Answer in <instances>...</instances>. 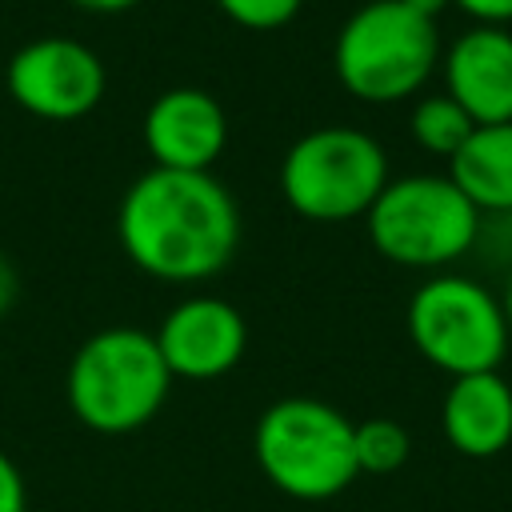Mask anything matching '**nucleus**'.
Listing matches in <instances>:
<instances>
[{
    "mask_svg": "<svg viewBox=\"0 0 512 512\" xmlns=\"http://www.w3.org/2000/svg\"><path fill=\"white\" fill-rule=\"evenodd\" d=\"M116 240L152 280H212L236 256L240 208L212 172L148 168L120 196Z\"/></svg>",
    "mask_w": 512,
    "mask_h": 512,
    "instance_id": "1",
    "label": "nucleus"
},
{
    "mask_svg": "<svg viewBox=\"0 0 512 512\" xmlns=\"http://www.w3.org/2000/svg\"><path fill=\"white\" fill-rule=\"evenodd\" d=\"M172 372L160 344L144 328H100L92 332L64 376L72 416L100 436H128L144 428L168 400Z\"/></svg>",
    "mask_w": 512,
    "mask_h": 512,
    "instance_id": "2",
    "label": "nucleus"
},
{
    "mask_svg": "<svg viewBox=\"0 0 512 512\" xmlns=\"http://www.w3.org/2000/svg\"><path fill=\"white\" fill-rule=\"evenodd\" d=\"M252 452L264 480L304 504L332 500L360 476L356 424L316 396L272 400L252 428Z\"/></svg>",
    "mask_w": 512,
    "mask_h": 512,
    "instance_id": "3",
    "label": "nucleus"
},
{
    "mask_svg": "<svg viewBox=\"0 0 512 512\" xmlns=\"http://www.w3.org/2000/svg\"><path fill=\"white\" fill-rule=\"evenodd\" d=\"M440 52L436 20L400 0H368L340 24L332 68L348 96L364 104H396L432 80Z\"/></svg>",
    "mask_w": 512,
    "mask_h": 512,
    "instance_id": "4",
    "label": "nucleus"
},
{
    "mask_svg": "<svg viewBox=\"0 0 512 512\" xmlns=\"http://www.w3.org/2000/svg\"><path fill=\"white\" fill-rule=\"evenodd\" d=\"M388 152L352 124H324L296 136L280 160V192L288 208L316 224L364 220L388 184Z\"/></svg>",
    "mask_w": 512,
    "mask_h": 512,
    "instance_id": "5",
    "label": "nucleus"
},
{
    "mask_svg": "<svg viewBox=\"0 0 512 512\" xmlns=\"http://www.w3.org/2000/svg\"><path fill=\"white\" fill-rule=\"evenodd\" d=\"M372 248L400 268H448L476 244L480 212L452 176H392L364 216Z\"/></svg>",
    "mask_w": 512,
    "mask_h": 512,
    "instance_id": "6",
    "label": "nucleus"
},
{
    "mask_svg": "<svg viewBox=\"0 0 512 512\" xmlns=\"http://www.w3.org/2000/svg\"><path fill=\"white\" fill-rule=\"evenodd\" d=\"M404 324L412 348L448 380L472 372H500L512 348L500 296L476 276L460 272L428 276L412 292Z\"/></svg>",
    "mask_w": 512,
    "mask_h": 512,
    "instance_id": "7",
    "label": "nucleus"
},
{
    "mask_svg": "<svg viewBox=\"0 0 512 512\" xmlns=\"http://www.w3.org/2000/svg\"><path fill=\"white\" fill-rule=\"evenodd\" d=\"M8 96L36 120L72 124L96 112L108 88L104 60L76 36H36L20 44L4 72Z\"/></svg>",
    "mask_w": 512,
    "mask_h": 512,
    "instance_id": "8",
    "label": "nucleus"
},
{
    "mask_svg": "<svg viewBox=\"0 0 512 512\" xmlns=\"http://www.w3.org/2000/svg\"><path fill=\"white\" fill-rule=\"evenodd\" d=\"M152 336L160 344V356H164L172 380H192V384L228 376L248 348L244 316L220 296L180 300L160 320V328Z\"/></svg>",
    "mask_w": 512,
    "mask_h": 512,
    "instance_id": "9",
    "label": "nucleus"
},
{
    "mask_svg": "<svg viewBox=\"0 0 512 512\" xmlns=\"http://www.w3.org/2000/svg\"><path fill=\"white\" fill-rule=\"evenodd\" d=\"M140 140L152 156V168L212 172L228 148V112L212 92L176 84L144 108Z\"/></svg>",
    "mask_w": 512,
    "mask_h": 512,
    "instance_id": "10",
    "label": "nucleus"
},
{
    "mask_svg": "<svg viewBox=\"0 0 512 512\" xmlns=\"http://www.w3.org/2000/svg\"><path fill=\"white\" fill-rule=\"evenodd\" d=\"M444 92L476 120H512V28L472 24L440 52Z\"/></svg>",
    "mask_w": 512,
    "mask_h": 512,
    "instance_id": "11",
    "label": "nucleus"
},
{
    "mask_svg": "<svg viewBox=\"0 0 512 512\" xmlns=\"http://www.w3.org/2000/svg\"><path fill=\"white\" fill-rule=\"evenodd\" d=\"M440 432L460 456H500L512 444V384L500 372L452 376L440 404Z\"/></svg>",
    "mask_w": 512,
    "mask_h": 512,
    "instance_id": "12",
    "label": "nucleus"
},
{
    "mask_svg": "<svg viewBox=\"0 0 512 512\" xmlns=\"http://www.w3.org/2000/svg\"><path fill=\"white\" fill-rule=\"evenodd\" d=\"M448 176L476 212H512V120L476 124L448 160Z\"/></svg>",
    "mask_w": 512,
    "mask_h": 512,
    "instance_id": "13",
    "label": "nucleus"
},
{
    "mask_svg": "<svg viewBox=\"0 0 512 512\" xmlns=\"http://www.w3.org/2000/svg\"><path fill=\"white\" fill-rule=\"evenodd\" d=\"M472 128H476V120L448 92L420 96L412 104V116H408V132L420 144V152L440 156V160H452L460 152V144L472 136Z\"/></svg>",
    "mask_w": 512,
    "mask_h": 512,
    "instance_id": "14",
    "label": "nucleus"
},
{
    "mask_svg": "<svg viewBox=\"0 0 512 512\" xmlns=\"http://www.w3.org/2000/svg\"><path fill=\"white\" fill-rule=\"evenodd\" d=\"M412 436L392 416H368L356 424V468L360 476H392L408 464Z\"/></svg>",
    "mask_w": 512,
    "mask_h": 512,
    "instance_id": "15",
    "label": "nucleus"
},
{
    "mask_svg": "<svg viewBox=\"0 0 512 512\" xmlns=\"http://www.w3.org/2000/svg\"><path fill=\"white\" fill-rule=\"evenodd\" d=\"M216 8L236 24V28H248V32H276V28H288L304 0H216Z\"/></svg>",
    "mask_w": 512,
    "mask_h": 512,
    "instance_id": "16",
    "label": "nucleus"
},
{
    "mask_svg": "<svg viewBox=\"0 0 512 512\" xmlns=\"http://www.w3.org/2000/svg\"><path fill=\"white\" fill-rule=\"evenodd\" d=\"M468 256H480L484 264L512 272V212H480L476 244Z\"/></svg>",
    "mask_w": 512,
    "mask_h": 512,
    "instance_id": "17",
    "label": "nucleus"
},
{
    "mask_svg": "<svg viewBox=\"0 0 512 512\" xmlns=\"http://www.w3.org/2000/svg\"><path fill=\"white\" fill-rule=\"evenodd\" d=\"M0 512H28V484L24 472L8 452H0Z\"/></svg>",
    "mask_w": 512,
    "mask_h": 512,
    "instance_id": "18",
    "label": "nucleus"
},
{
    "mask_svg": "<svg viewBox=\"0 0 512 512\" xmlns=\"http://www.w3.org/2000/svg\"><path fill=\"white\" fill-rule=\"evenodd\" d=\"M452 8L472 16V24H512V0H452Z\"/></svg>",
    "mask_w": 512,
    "mask_h": 512,
    "instance_id": "19",
    "label": "nucleus"
},
{
    "mask_svg": "<svg viewBox=\"0 0 512 512\" xmlns=\"http://www.w3.org/2000/svg\"><path fill=\"white\" fill-rule=\"evenodd\" d=\"M16 292H20L16 268H12V260L0 252V316H8V312H12V304H16Z\"/></svg>",
    "mask_w": 512,
    "mask_h": 512,
    "instance_id": "20",
    "label": "nucleus"
},
{
    "mask_svg": "<svg viewBox=\"0 0 512 512\" xmlns=\"http://www.w3.org/2000/svg\"><path fill=\"white\" fill-rule=\"evenodd\" d=\"M68 4H76V8H84V12H96V16H116V12L136 8L140 0H68Z\"/></svg>",
    "mask_w": 512,
    "mask_h": 512,
    "instance_id": "21",
    "label": "nucleus"
},
{
    "mask_svg": "<svg viewBox=\"0 0 512 512\" xmlns=\"http://www.w3.org/2000/svg\"><path fill=\"white\" fill-rule=\"evenodd\" d=\"M400 4H408L412 12H420V16H428V20H436L444 8H452V0H400Z\"/></svg>",
    "mask_w": 512,
    "mask_h": 512,
    "instance_id": "22",
    "label": "nucleus"
},
{
    "mask_svg": "<svg viewBox=\"0 0 512 512\" xmlns=\"http://www.w3.org/2000/svg\"><path fill=\"white\" fill-rule=\"evenodd\" d=\"M500 308H504V320H508V336H512V272L504 280V296H500Z\"/></svg>",
    "mask_w": 512,
    "mask_h": 512,
    "instance_id": "23",
    "label": "nucleus"
}]
</instances>
